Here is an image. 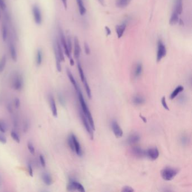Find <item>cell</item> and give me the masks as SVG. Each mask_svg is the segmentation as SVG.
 Masks as SVG:
<instances>
[{"label":"cell","mask_w":192,"mask_h":192,"mask_svg":"<svg viewBox=\"0 0 192 192\" xmlns=\"http://www.w3.org/2000/svg\"><path fill=\"white\" fill-rule=\"evenodd\" d=\"M62 2L63 3V5L64 6V8L65 9H67V6H68L67 0H62Z\"/></svg>","instance_id":"51"},{"label":"cell","mask_w":192,"mask_h":192,"mask_svg":"<svg viewBox=\"0 0 192 192\" xmlns=\"http://www.w3.org/2000/svg\"><path fill=\"white\" fill-rule=\"evenodd\" d=\"M105 31L106 33V35L107 36H110L111 35V30H110V28H109L108 26H105Z\"/></svg>","instance_id":"49"},{"label":"cell","mask_w":192,"mask_h":192,"mask_svg":"<svg viewBox=\"0 0 192 192\" xmlns=\"http://www.w3.org/2000/svg\"><path fill=\"white\" fill-rule=\"evenodd\" d=\"M30 128V122L29 120H25L23 125V132L24 133H27Z\"/></svg>","instance_id":"35"},{"label":"cell","mask_w":192,"mask_h":192,"mask_svg":"<svg viewBox=\"0 0 192 192\" xmlns=\"http://www.w3.org/2000/svg\"><path fill=\"white\" fill-rule=\"evenodd\" d=\"M42 180L44 184L47 186H50L53 183V178L50 175L49 173H44L42 175Z\"/></svg>","instance_id":"21"},{"label":"cell","mask_w":192,"mask_h":192,"mask_svg":"<svg viewBox=\"0 0 192 192\" xmlns=\"http://www.w3.org/2000/svg\"><path fill=\"white\" fill-rule=\"evenodd\" d=\"M140 140V135L136 133H133L129 135L128 139H127V143L129 145H133L138 143Z\"/></svg>","instance_id":"16"},{"label":"cell","mask_w":192,"mask_h":192,"mask_svg":"<svg viewBox=\"0 0 192 192\" xmlns=\"http://www.w3.org/2000/svg\"><path fill=\"white\" fill-rule=\"evenodd\" d=\"M142 72H143V65L142 63H138L136 64L134 68L133 76L135 78H138L142 75Z\"/></svg>","instance_id":"23"},{"label":"cell","mask_w":192,"mask_h":192,"mask_svg":"<svg viewBox=\"0 0 192 192\" xmlns=\"http://www.w3.org/2000/svg\"><path fill=\"white\" fill-rule=\"evenodd\" d=\"M56 49L57 50V52L59 54V58L61 60L62 62H64L65 61V58H64V52L62 49V45L59 43V41H56V42L55 43Z\"/></svg>","instance_id":"22"},{"label":"cell","mask_w":192,"mask_h":192,"mask_svg":"<svg viewBox=\"0 0 192 192\" xmlns=\"http://www.w3.org/2000/svg\"><path fill=\"white\" fill-rule=\"evenodd\" d=\"M53 49H54V53L55 57V60H56V69L59 72H61L62 71V65H61V60L59 58V54L57 52V50L56 49V46L55 44H53Z\"/></svg>","instance_id":"19"},{"label":"cell","mask_w":192,"mask_h":192,"mask_svg":"<svg viewBox=\"0 0 192 192\" xmlns=\"http://www.w3.org/2000/svg\"><path fill=\"white\" fill-rule=\"evenodd\" d=\"M8 129V126L7 123L3 120L0 119V133H5Z\"/></svg>","instance_id":"32"},{"label":"cell","mask_w":192,"mask_h":192,"mask_svg":"<svg viewBox=\"0 0 192 192\" xmlns=\"http://www.w3.org/2000/svg\"><path fill=\"white\" fill-rule=\"evenodd\" d=\"M28 173H29L30 176L33 177V170L32 166L31 163H30L28 164Z\"/></svg>","instance_id":"44"},{"label":"cell","mask_w":192,"mask_h":192,"mask_svg":"<svg viewBox=\"0 0 192 192\" xmlns=\"http://www.w3.org/2000/svg\"><path fill=\"white\" fill-rule=\"evenodd\" d=\"M70 64L72 66H73L74 64V60L72 58L70 59Z\"/></svg>","instance_id":"55"},{"label":"cell","mask_w":192,"mask_h":192,"mask_svg":"<svg viewBox=\"0 0 192 192\" xmlns=\"http://www.w3.org/2000/svg\"><path fill=\"white\" fill-rule=\"evenodd\" d=\"M77 68H78V70H79V76L81 77V79L82 82V83L84 84L85 88V90L86 92L87 93V95L88 96L89 98H91L92 97V95H91V89L89 86V85L88 84V82L87 81V79L86 78V76L85 75V73H84V70L82 68L81 64L80 63V62L78 60L77 62Z\"/></svg>","instance_id":"3"},{"label":"cell","mask_w":192,"mask_h":192,"mask_svg":"<svg viewBox=\"0 0 192 192\" xmlns=\"http://www.w3.org/2000/svg\"><path fill=\"white\" fill-rule=\"evenodd\" d=\"M159 155V150L157 148H149L145 150V156L152 161H155L157 159Z\"/></svg>","instance_id":"10"},{"label":"cell","mask_w":192,"mask_h":192,"mask_svg":"<svg viewBox=\"0 0 192 192\" xmlns=\"http://www.w3.org/2000/svg\"><path fill=\"white\" fill-rule=\"evenodd\" d=\"M6 62H7V59H6V56L4 55L2 58V59L0 61V72H2L4 71L5 69L6 64Z\"/></svg>","instance_id":"34"},{"label":"cell","mask_w":192,"mask_h":192,"mask_svg":"<svg viewBox=\"0 0 192 192\" xmlns=\"http://www.w3.org/2000/svg\"><path fill=\"white\" fill-rule=\"evenodd\" d=\"M2 38L4 41H6V40L7 39V36H8V30L6 25L3 23L2 24Z\"/></svg>","instance_id":"31"},{"label":"cell","mask_w":192,"mask_h":192,"mask_svg":"<svg viewBox=\"0 0 192 192\" xmlns=\"http://www.w3.org/2000/svg\"><path fill=\"white\" fill-rule=\"evenodd\" d=\"M183 90H184V87L183 86H177V87L175 89V90L171 94L170 99H173L175 98L177 95H179V94L181 92H182Z\"/></svg>","instance_id":"30"},{"label":"cell","mask_w":192,"mask_h":192,"mask_svg":"<svg viewBox=\"0 0 192 192\" xmlns=\"http://www.w3.org/2000/svg\"><path fill=\"white\" fill-rule=\"evenodd\" d=\"M127 24H128V21L125 20L121 24L117 25L116 27V31L118 39H120L122 37V36L124 34V32L126 30V28Z\"/></svg>","instance_id":"14"},{"label":"cell","mask_w":192,"mask_h":192,"mask_svg":"<svg viewBox=\"0 0 192 192\" xmlns=\"http://www.w3.org/2000/svg\"><path fill=\"white\" fill-rule=\"evenodd\" d=\"M32 11L36 24H41L42 23V15L39 6L37 5H33L32 8Z\"/></svg>","instance_id":"8"},{"label":"cell","mask_w":192,"mask_h":192,"mask_svg":"<svg viewBox=\"0 0 192 192\" xmlns=\"http://www.w3.org/2000/svg\"><path fill=\"white\" fill-rule=\"evenodd\" d=\"M39 162L41 165L43 167V168H45L46 167V160L44 159V157L42 154H40L39 157Z\"/></svg>","instance_id":"39"},{"label":"cell","mask_w":192,"mask_h":192,"mask_svg":"<svg viewBox=\"0 0 192 192\" xmlns=\"http://www.w3.org/2000/svg\"><path fill=\"white\" fill-rule=\"evenodd\" d=\"M9 52H10V56L12 60L14 62H16L18 60L17 51L15 45L13 42H10L9 44Z\"/></svg>","instance_id":"18"},{"label":"cell","mask_w":192,"mask_h":192,"mask_svg":"<svg viewBox=\"0 0 192 192\" xmlns=\"http://www.w3.org/2000/svg\"><path fill=\"white\" fill-rule=\"evenodd\" d=\"M59 36H60V44L63 46V48L64 50V53L66 55V56L70 59L71 58V53L69 52L68 47L67 44V39L65 38V36L64 35V32L62 28H60L59 30Z\"/></svg>","instance_id":"9"},{"label":"cell","mask_w":192,"mask_h":192,"mask_svg":"<svg viewBox=\"0 0 192 192\" xmlns=\"http://www.w3.org/2000/svg\"><path fill=\"white\" fill-rule=\"evenodd\" d=\"M13 125L15 128H17L18 126V118H16V117H14L13 118Z\"/></svg>","instance_id":"48"},{"label":"cell","mask_w":192,"mask_h":192,"mask_svg":"<svg viewBox=\"0 0 192 192\" xmlns=\"http://www.w3.org/2000/svg\"><path fill=\"white\" fill-rule=\"evenodd\" d=\"M70 135H71V136H72L73 142V144H74V152H76V153L79 156L81 157L83 154V152H82V148L81 147L80 143L79 142V140L76 137V136L73 133H71Z\"/></svg>","instance_id":"11"},{"label":"cell","mask_w":192,"mask_h":192,"mask_svg":"<svg viewBox=\"0 0 192 192\" xmlns=\"http://www.w3.org/2000/svg\"><path fill=\"white\" fill-rule=\"evenodd\" d=\"M140 117L142 118V119H143V121H144L145 123H146V122H147V119L145 118L144 117L142 116L141 114H140Z\"/></svg>","instance_id":"53"},{"label":"cell","mask_w":192,"mask_h":192,"mask_svg":"<svg viewBox=\"0 0 192 192\" xmlns=\"http://www.w3.org/2000/svg\"><path fill=\"white\" fill-rule=\"evenodd\" d=\"M99 4L102 6H105V0H98Z\"/></svg>","instance_id":"52"},{"label":"cell","mask_w":192,"mask_h":192,"mask_svg":"<svg viewBox=\"0 0 192 192\" xmlns=\"http://www.w3.org/2000/svg\"><path fill=\"white\" fill-rule=\"evenodd\" d=\"M121 191L123 192H133L134 191V190H133V188L131 187L125 186V187L122 188V189Z\"/></svg>","instance_id":"41"},{"label":"cell","mask_w":192,"mask_h":192,"mask_svg":"<svg viewBox=\"0 0 192 192\" xmlns=\"http://www.w3.org/2000/svg\"><path fill=\"white\" fill-rule=\"evenodd\" d=\"M81 53V47L79 43V40L77 37L74 39V57L77 60H79Z\"/></svg>","instance_id":"17"},{"label":"cell","mask_w":192,"mask_h":192,"mask_svg":"<svg viewBox=\"0 0 192 192\" xmlns=\"http://www.w3.org/2000/svg\"><path fill=\"white\" fill-rule=\"evenodd\" d=\"M179 170L177 168L166 167L161 171V174L163 180L166 181H170L176 176Z\"/></svg>","instance_id":"2"},{"label":"cell","mask_w":192,"mask_h":192,"mask_svg":"<svg viewBox=\"0 0 192 192\" xmlns=\"http://www.w3.org/2000/svg\"><path fill=\"white\" fill-rule=\"evenodd\" d=\"M11 136L13 138V139L17 143H20V139L19 135H18V133L15 130H12L11 131Z\"/></svg>","instance_id":"33"},{"label":"cell","mask_w":192,"mask_h":192,"mask_svg":"<svg viewBox=\"0 0 192 192\" xmlns=\"http://www.w3.org/2000/svg\"><path fill=\"white\" fill-rule=\"evenodd\" d=\"M77 93V95H78V98H79V103L81 104V110L83 112V113L85 114V116L86 117V118H87L88 121H89V123L90 124L92 128L93 129V130H95V123H94V120L93 118L92 117L91 113L89 110V107H87V105L85 102V100L84 98L83 94L82 93L80 89L79 88L76 90Z\"/></svg>","instance_id":"1"},{"label":"cell","mask_w":192,"mask_h":192,"mask_svg":"<svg viewBox=\"0 0 192 192\" xmlns=\"http://www.w3.org/2000/svg\"><path fill=\"white\" fill-rule=\"evenodd\" d=\"M161 103H162V105L163 108L166 109V110H169V108H168V104L166 103V98L165 96H163L162 98V100H161Z\"/></svg>","instance_id":"43"},{"label":"cell","mask_w":192,"mask_h":192,"mask_svg":"<svg viewBox=\"0 0 192 192\" xmlns=\"http://www.w3.org/2000/svg\"><path fill=\"white\" fill-rule=\"evenodd\" d=\"M180 140L182 145H187L189 142V139L187 136H182Z\"/></svg>","instance_id":"42"},{"label":"cell","mask_w":192,"mask_h":192,"mask_svg":"<svg viewBox=\"0 0 192 192\" xmlns=\"http://www.w3.org/2000/svg\"><path fill=\"white\" fill-rule=\"evenodd\" d=\"M66 39H67V46L68 47V50H69V52L71 53L72 50V39L70 38V36L68 35Z\"/></svg>","instance_id":"36"},{"label":"cell","mask_w":192,"mask_h":192,"mask_svg":"<svg viewBox=\"0 0 192 192\" xmlns=\"http://www.w3.org/2000/svg\"><path fill=\"white\" fill-rule=\"evenodd\" d=\"M131 0H116V5L119 9H124L128 7Z\"/></svg>","instance_id":"27"},{"label":"cell","mask_w":192,"mask_h":192,"mask_svg":"<svg viewBox=\"0 0 192 192\" xmlns=\"http://www.w3.org/2000/svg\"><path fill=\"white\" fill-rule=\"evenodd\" d=\"M179 15L177 14V13H176L175 11H173L171 13V15L170 16V20H169V23L170 24L172 25H174L177 24L179 22Z\"/></svg>","instance_id":"25"},{"label":"cell","mask_w":192,"mask_h":192,"mask_svg":"<svg viewBox=\"0 0 192 192\" xmlns=\"http://www.w3.org/2000/svg\"><path fill=\"white\" fill-rule=\"evenodd\" d=\"M14 105L16 109H18L20 106V100L19 98H16L14 100Z\"/></svg>","instance_id":"47"},{"label":"cell","mask_w":192,"mask_h":192,"mask_svg":"<svg viewBox=\"0 0 192 192\" xmlns=\"http://www.w3.org/2000/svg\"><path fill=\"white\" fill-rule=\"evenodd\" d=\"M131 153L134 157L138 158H142L145 156V150L139 147H133L131 149Z\"/></svg>","instance_id":"13"},{"label":"cell","mask_w":192,"mask_h":192,"mask_svg":"<svg viewBox=\"0 0 192 192\" xmlns=\"http://www.w3.org/2000/svg\"><path fill=\"white\" fill-rule=\"evenodd\" d=\"M167 50L165 44H163L161 39L158 41L157 54V62H159L166 55Z\"/></svg>","instance_id":"5"},{"label":"cell","mask_w":192,"mask_h":192,"mask_svg":"<svg viewBox=\"0 0 192 192\" xmlns=\"http://www.w3.org/2000/svg\"><path fill=\"white\" fill-rule=\"evenodd\" d=\"M2 186V178L1 175H0V189H1Z\"/></svg>","instance_id":"54"},{"label":"cell","mask_w":192,"mask_h":192,"mask_svg":"<svg viewBox=\"0 0 192 192\" xmlns=\"http://www.w3.org/2000/svg\"><path fill=\"white\" fill-rule=\"evenodd\" d=\"M76 2L79 7V13L80 15L83 16L86 13V9L84 5L83 0H76Z\"/></svg>","instance_id":"28"},{"label":"cell","mask_w":192,"mask_h":192,"mask_svg":"<svg viewBox=\"0 0 192 192\" xmlns=\"http://www.w3.org/2000/svg\"><path fill=\"white\" fill-rule=\"evenodd\" d=\"M49 100L50 106L51 109V112L53 116L55 117H58V109L56 107V104L55 103L54 96L52 95H50L49 97Z\"/></svg>","instance_id":"15"},{"label":"cell","mask_w":192,"mask_h":192,"mask_svg":"<svg viewBox=\"0 0 192 192\" xmlns=\"http://www.w3.org/2000/svg\"><path fill=\"white\" fill-rule=\"evenodd\" d=\"M67 76H68V78H69L70 82L72 83V84L73 85V86H74L75 90H77V89H79V85H78V84L77 83V82H76V79H74L73 74L72 73V72L70 71L69 69H67Z\"/></svg>","instance_id":"29"},{"label":"cell","mask_w":192,"mask_h":192,"mask_svg":"<svg viewBox=\"0 0 192 192\" xmlns=\"http://www.w3.org/2000/svg\"><path fill=\"white\" fill-rule=\"evenodd\" d=\"M43 61V52L42 50L39 49L36 51V63L37 66H40Z\"/></svg>","instance_id":"26"},{"label":"cell","mask_w":192,"mask_h":192,"mask_svg":"<svg viewBox=\"0 0 192 192\" xmlns=\"http://www.w3.org/2000/svg\"><path fill=\"white\" fill-rule=\"evenodd\" d=\"M173 11L181 15L182 12V0H175V3Z\"/></svg>","instance_id":"24"},{"label":"cell","mask_w":192,"mask_h":192,"mask_svg":"<svg viewBox=\"0 0 192 192\" xmlns=\"http://www.w3.org/2000/svg\"><path fill=\"white\" fill-rule=\"evenodd\" d=\"M1 12H0V19H1Z\"/></svg>","instance_id":"56"},{"label":"cell","mask_w":192,"mask_h":192,"mask_svg":"<svg viewBox=\"0 0 192 192\" xmlns=\"http://www.w3.org/2000/svg\"><path fill=\"white\" fill-rule=\"evenodd\" d=\"M79 114H80V117L81 119V121L82 122V123L84 125L85 128L86 130L87 131V133H89V136L91 138V140L94 139V133H93V129L91 128L90 124L89 123V121L87 119V118H86V117L85 116V114L83 113V112L82 110L80 111L79 112Z\"/></svg>","instance_id":"6"},{"label":"cell","mask_w":192,"mask_h":192,"mask_svg":"<svg viewBox=\"0 0 192 192\" xmlns=\"http://www.w3.org/2000/svg\"><path fill=\"white\" fill-rule=\"evenodd\" d=\"M84 48H85V53L87 55H89L90 54V48L89 46V44L86 42L84 44Z\"/></svg>","instance_id":"45"},{"label":"cell","mask_w":192,"mask_h":192,"mask_svg":"<svg viewBox=\"0 0 192 192\" xmlns=\"http://www.w3.org/2000/svg\"><path fill=\"white\" fill-rule=\"evenodd\" d=\"M67 190L68 191H78L79 192H85V189L84 186L79 182L74 180H70L69 183L67 185Z\"/></svg>","instance_id":"7"},{"label":"cell","mask_w":192,"mask_h":192,"mask_svg":"<svg viewBox=\"0 0 192 192\" xmlns=\"http://www.w3.org/2000/svg\"><path fill=\"white\" fill-rule=\"evenodd\" d=\"M27 147L30 151V153L32 154H34L35 153V148L34 147V145L31 142H28L27 143Z\"/></svg>","instance_id":"37"},{"label":"cell","mask_w":192,"mask_h":192,"mask_svg":"<svg viewBox=\"0 0 192 192\" xmlns=\"http://www.w3.org/2000/svg\"><path fill=\"white\" fill-rule=\"evenodd\" d=\"M112 131L117 138H121L123 135V131L116 121H113L111 123Z\"/></svg>","instance_id":"12"},{"label":"cell","mask_w":192,"mask_h":192,"mask_svg":"<svg viewBox=\"0 0 192 192\" xmlns=\"http://www.w3.org/2000/svg\"><path fill=\"white\" fill-rule=\"evenodd\" d=\"M145 99L140 95H136L132 99V102L135 105H140L145 103Z\"/></svg>","instance_id":"20"},{"label":"cell","mask_w":192,"mask_h":192,"mask_svg":"<svg viewBox=\"0 0 192 192\" xmlns=\"http://www.w3.org/2000/svg\"><path fill=\"white\" fill-rule=\"evenodd\" d=\"M58 99H59V102H60V104H61L62 106L65 107V106L66 102H65V99H64V97H63V96L62 94H58Z\"/></svg>","instance_id":"38"},{"label":"cell","mask_w":192,"mask_h":192,"mask_svg":"<svg viewBox=\"0 0 192 192\" xmlns=\"http://www.w3.org/2000/svg\"><path fill=\"white\" fill-rule=\"evenodd\" d=\"M7 109L8 110L9 112L10 113H13V107L11 105V104L10 103L8 104L7 105Z\"/></svg>","instance_id":"50"},{"label":"cell","mask_w":192,"mask_h":192,"mask_svg":"<svg viewBox=\"0 0 192 192\" xmlns=\"http://www.w3.org/2000/svg\"><path fill=\"white\" fill-rule=\"evenodd\" d=\"M0 143L5 144L7 143V139L6 138L4 135H3V133H0Z\"/></svg>","instance_id":"40"},{"label":"cell","mask_w":192,"mask_h":192,"mask_svg":"<svg viewBox=\"0 0 192 192\" xmlns=\"http://www.w3.org/2000/svg\"><path fill=\"white\" fill-rule=\"evenodd\" d=\"M6 9V4L5 0H0V9L5 10Z\"/></svg>","instance_id":"46"},{"label":"cell","mask_w":192,"mask_h":192,"mask_svg":"<svg viewBox=\"0 0 192 192\" xmlns=\"http://www.w3.org/2000/svg\"><path fill=\"white\" fill-rule=\"evenodd\" d=\"M24 85L23 78L21 75L16 74L14 76L12 81V87L16 91H20L23 89Z\"/></svg>","instance_id":"4"}]
</instances>
